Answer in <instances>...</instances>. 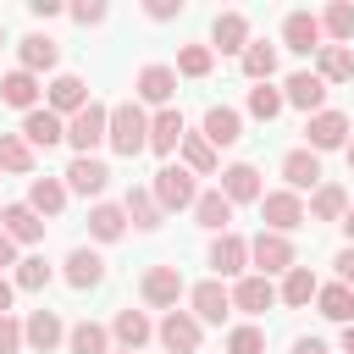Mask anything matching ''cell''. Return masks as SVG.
<instances>
[{
	"mask_svg": "<svg viewBox=\"0 0 354 354\" xmlns=\"http://www.w3.org/2000/svg\"><path fill=\"white\" fill-rule=\"evenodd\" d=\"M116 354H133V348H116Z\"/></svg>",
	"mask_w": 354,
	"mask_h": 354,
	"instance_id": "cell-57",
	"label": "cell"
},
{
	"mask_svg": "<svg viewBox=\"0 0 354 354\" xmlns=\"http://www.w3.org/2000/svg\"><path fill=\"white\" fill-rule=\"evenodd\" d=\"M343 144H348V116H343V111H315V116L304 122V149H310V155L343 149Z\"/></svg>",
	"mask_w": 354,
	"mask_h": 354,
	"instance_id": "cell-5",
	"label": "cell"
},
{
	"mask_svg": "<svg viewBox=\"0 0 354 354\" xmlns=\"http://www.w3.org/2000/svg\"><path fill=\"white\" fill-rule=\"evenodd\" d=\"M282 44H288L293 55H315V50H321V17L288 11V17H282Z\"/></svg>",
	"mask_w": 354,
	"mask_h": 354,
	"instance_id": "cell-14",
	"label": "cell"
},
{
	"mask_svg": "<svg viewBox=\"0 0 354 354\" xmlns=\"http://www.w3.org/2000/svg\"><path fill=\"white\" fill-rule=\"evenodd\" d=\"M282 177H288V194L321 188V155H310V149H288V155H282Z\"/></svg>",
	"mask_w": 354,
	"mask_h": 354,
	"instance_id": "cell-19",
	"label": "cell"
},
{
	"mask_svg": "<svg viewBox=\"0 0 354 354\" xmlns=\"http://www.w3.org/2000/svg\"><path fill=\"white\" fill-rule=\"evenodd\" d=\"M243 55L249 50V17L243 11H221L216 22H210V55Z\"/></svg>",
	"mask_w": 354,
	"mask_h": 354,
	"instance_id": "cell-9",
	"label": "cell"
},
{
	"mask_svg": "<svg viewBox=\"0 0 354 354\" xmlns=\"http://www.w3.org/2000/svg\"><path fill=\"white\" fill-rule=\"evenodd\" d=\"M260 216H266V232H293V227H304V199L299 194H288V188H277V194H260Z\"/></svg>",
	"mask_w": 354,
	"mask_h": 354,
	"instance_id": "cell-6",
	"label": "cell"
},
{
	"mask_svg": "<svg viewBox=\"0 0 354 354\" xmlns=\"http://www.w3.org/2000/svg\"><path fill=\"white\" fill-rule=\"evenodd\" d=\"M105 122H111V111H105L100 100H88L77 116H66V144H72L77 155H88L94 144H105Z\"/></svg>",
	"mask_w": 354,
	"mask_h": 354,
	"instance_id": "cell-4",
	"label": "cell"
},
{
	"mask_svg": "<svg viewBox=\"0 0 354 354\" xmlns=\"http://www.w3.org/2000/svg\"><path fill=\"white\" fill-rule=\"evenodd\" d=\"M88 232H94L100 243H116V238L127 232V210H122V205H105V199H100V205L88 210Z\"/></svg>",
	"mask_w": 354,
	"mask_h": 354,
	"instance_id": "cell-37",
	"label": "cell"
},
{
	"mask_svg": "<svg viewBox=\"0 0 354 354\" xmlns=\"http://www.w3.org/2000/svg\"><path fill=\"white\" fill-rule=\"evenodd\" d=\"M105 144L116 149V155H138V149H149V116H144V105L138 100H122V105H111V122H105Z\"/></svg>",
	"mask_w": 354,
	"mask_h": 354,
	"instance_id": "cell-1",
	"label": "cell"
},
{
	"mask_svg": "<svg viewBox=\"0 0 354 354\" xmlns=\"http://www.w3.org/2000/svg\"><path fill=\"white\" fill-rule=\"evenodd\" d=\"M138 293H144V304H155V310H177V299H183V271H177V266H149L144 282H138Z\"/></svg>",
	"mask_w": 354,
	"mask_h": 354,
	"instance_id": "cell-7",
	"label": "cell"
},
{
	"mask_svg": "<svg viewBox=\"0 0 354 354\" xmlns=\"http://www.w3.org/2000/svg\"><path fill=\"white\" fill-rule=\"evenodd\" d=\"M61 337H66V326H61V315H55V310H33V315L22 321V343H28V348H39V354H50Z\"/></svg>",
	"mask_w": 354,
	"mask_h": 354,
	"instance_id": "cell-22",
	"label": "cell"
},
{
	"mask_svg": "<svg viewBox=\"0 0 354 354\" xmlns=\"http://www.w3.org/2000/svg\"><path fill=\"white\" fill-rule=\"evenodd\" d=\"M221 194H227V205H249L266 188H260V171L249 160H232V166H221Z\"/></svg>",
	"mask_w": 354,
	"mask_h": 354,
	"instance_id": "cell-16",
	"label": "cell"
},
{
	"mask_svg": "<svg viewBox=\"0 0 354 354\" xmlns=\"http://www.w3.org/2000/svg\"><path fill=\"white\" fill-rule=\"evenodd\" d=\"M61 277H66V288L88 293V288H100V282H105V260H100L94 249H72V254H66V266H61Z\"/></svg>",
	"mask_w": 354,
	"mask_h": 354,
	"instance_id": "cell-17",
	"label": "cell"
},
{
	"mask_svg": "<svg viewBox=\"0 0 354 354\" xmlns=\"http://www.w3.org/2000/svg\"><path fill=\"white\" fill-rule=\"evenodd\" d=\"M315 77L321 83H348L354 77V50L348 44H321L315 50Z\"/></svg>",
	"mask_w": 354,
	"mask_h": 354,
	"instance_id": "cell-26",
	"label": "cell"
},
{
	"mask_svg": "<svg viewBox=\"0 0 354 354\" xmlns=\"http://www.w3.org/2000/svg\"><path fill=\"white\" fill-rule=\"evenodd\" d=\"M149 332H155V326H149L144 310H116V321H111V337H116L122 348H133V354L149 343Z\"/></svg>",
	"mask_w": 354,
	"mask_h": 354,
	"instance_id": "cell-31",
	"label": "cell"
},
{
	"mask_svg": "<svg viewBox=\"0 0 354 354\" xmlns=\"http://www.w3.org/2000/svg\"><path fill=\"white\" fill-rule=\"evenodd\" d=\"M17 61H22V72L39 77V72H50V66L61 61V44H55L50 33H28V39L17 44Z\"/></svg>",
	"mask_w": 354,
	"mask_h": 354,
	"instance_id": "cell-23",
	"label": "cell"
},
{
	"mask_svg": "<svg viewBox=\"0 0 354 354\" xmlns=\"http://www.w3.org/2000/svg\"><path fill=\"white\" fill-rule=\"evenodd\" d=\"M321 39H332V44H354V6H348V0H332V6H326V17H321Z\"/></svg>",
	"mask_w": 354,
	"mask_h": 354,
	"instance_id": "cell-40",
	"label": "cell"
},
{
	"mask_svg": "<svg viewBox=\"0 0 354 354\" xmlns=\"http://www.w3.org/2000/svg\"><path fill=\"white\" fill-rule=\"evenodd\" d=\"M315 271L310 266H293V271H282V288H277V304H288V310H304L310 299H315Z\"/></svg>",
	"mask_w": 354,
	"mask_h": 354,
	"instance_id": "cell-29",
	"label": "cell"
},
{
	"mask_svg": "<svg viewBox=\"0 0 354 354\" xmlns=\"http://www.w3.org/2000/svg\"><path fill=\"white\" fill-rule=\"evenodd\" d=\"M238 61H243V77H249V83H271V72H277V50H271L266 39H249V50H243Z\"/></svg>",
	"mask_w": 354,
	"mask_h": 354,
	"instance_id": "cell-39",
	"label": "cell"
},
{
	"mask_svg": "<svg viewBox=\"0 0 354 354\" xmlns=\"http://www.w3.org/2000/svg\"><path fill=\"white\" fill-rule=\"evenodd\" d=\"M210 266H216V282H221V277H238V271L249 266V243H243L238 232H216V243H210Z\"/></svg>",
	"mask_w": 354,
	"mask_h": 354,
	"instance_id": "cell-21",
	"label": "cell"
},
{
	"mask_svg": "<svg viewBox=\"0 0 354 354\" xmlns=\"http://www.w3.org/2000/svg\"><path fill=\"white\" fill-rule=\"evenodd\" d=\"M33 17H61V0H28Z\"/></svg>",
	"mask_w": 354,
	"mask_h": 354,
	"instance_id": "cell-50",
	"label": "cell"
},
{
	"mask_svg": "<svg viewBox=\"0 0 354 354\" xmlns=\"http://www.w3.org/2000/svg\"><path fill=\"white\" fill-rule=\"evenodd\" d=\"M0 100H6V105H17V111H39V77H33V72H22V66H17V72H6V77H0Z\"/></svg>",
	"mask_w": 354,
	"mask_h": 354,
	"instance_id": "cell-30",
	"label": "cell"
},
{
	"mask_svg": "<svg viewBox=\"0 0 354 354\" xmlns=\"http://www.w3.org/2000/svg\"><path fill=\"white\" fill-rule=\"evenodd\" d=\"M0 44H6V28H0Z\"/></svg>",
	"mask_w": 354,
	"mask_h": 354,
	"instance_id": "cell-58",
	"label": "cell"
},
{
	"mask_svg": "<svg viewBox=\"0 0 354 354\" xmlns=\"http://www.w3.org/2000/svg\"><path fill=\"white\" fill-rule=\"evenodd\" d=\"M332 266H337V282H343V288H354V249H337V260H332Z\"/></svg>",
	"mask_w": 354,
	"mask_h": 354,
	"instance_id": "cell-49",
	"label": "cell"
},
{
	"mask_svg": "<svg viewBox=\"0 0 354 354\" xmlns=\"http://www.w3.org/2000/svg\"><path fill=\"white\" fill-rule=\"evenodd\" d=\"M249 116H260V122L282 116V88H271V83H254V88H249Z\"/></svg>",
	"mask_w": 354,
	"mask_h": 354,
	"instance_id": "cell-44",
	"label": "cell"
},
{
	"mask_svg": "<svg viewBox=\"0 0 354 354\" xmlns=\"http://www.w3.org/2000/svg\"><path fill=\"white\" fill-rule=\"evenodd\" d=\"M105 183H111V166H105V160L72 155V166H66V188H72V194H105Z\"/></svg>",
	"mask_w": 354,
	"mask_h": 354,
	"instance_id": "cell-20",
	"label": "cell"
},
{
	"mask_svg": "<svg viewBox=\"0 0 354 354\" xmlns=\"http://www.w3.org/2000/svg\"><path fill=\"white\" fill-rule=\"evenodd\" d=\"M122 210H127V221H133V227H144V232H155V227H160V216H166V210L155 205V194H149V188H127Z\"/></svg>",
	"mask_w": 354,
	"mask_h": 354,
	"instance_id": "cell-36",
	"label": "cell"
},
{
	"mask_svg": "<svg viewBox=\"0 0 354 354\" xmlns=\"http://www.w3.org/2000/svg\"><path fill=\"white\" fill-rule=\"evenodd\" d=\"M6 266H17V243L0 232V271H6Z\"/></svg>",
	"mask_w": 354,
	"mask_h": 354,
	"instance_id": "cell-52",
	"label": "cell"
},
{
	"mask_svg": "<svg viewBox=\"0 0 354 354\" xmlns=\"http://www.w3.org/2000/svg\"><path fill=\"white\" fill-rule=\"evenodd\" d=\"M227 354H266V332L260 326H232L227 332Z\"/></svg>",
	"mask_w": 354,
	"mask_h": 354,
	"instance_id": "cell-45",
	"label": "cell"
},
{
	"mask_svg": "<svg viewBox=\"0 0 354 354\" xmlns=\"http://www.w3.org/2000/svg\"><path fill=\"white\" fill-rule=\"evenodd\" d=\"M188 304H194L188 315H194L199 326H221V321L232 315V293H227V288H221L216 277H210V282H199V288L188 293Z\"/></svg>",
	"mask_w": 354,
	"mask_h": 354,
	"instance_id": "cell-8",
	"label": "cell"
},
{
	"mask_svg": "<svg viewBox=\"0 0 354 354\" xmlns=\"http://www.w3.org/2000/svg\"><path fill=\"white\" fill-rule=\"evenodd\" d=\"M343 210H348V194H343L337 183H321V188L310 194V210H304V221H343Z\"/></svg>",
	"mask_w": 354,
	"mask_h": 354,
	"instance_id": "cell-33",
	"label": "cell"
},
{
	"mask_svg": "<svg viewBox=\"0 0 354 354\" xmlns=\"http://www.w3.org/2000/svg\"><path fill=\"white\" fill-rule=\"evenodd\" d=\"M22 138H28V149H50V144H61V138H66V122H61L50 105H39V111H28V116H22Z\"/></svg>",
	"mask_w": 354,
	"mask_h": 354,
	"instance_id": "cell-15",
	"label": "cell"
},
{
	"mask_svg": "<svg viewBox=\"0 0 354 354\" xmlns=\"http://www.w3.org/2000/svg\"><path fill=\"white\" fill-rule=\"evenodd\" d=\"M0 171L11 177H33V149L22 133H0Z\"/></svg>",
	"mask_w": 354,
	"mask_h": 354,
	"instance_id": "cell-38",
	"label": "cell"
},
{
	"mask_svg": "<svg viewBox=\"0 0 354 354\" xmlns=\"http://www.w3.org/2000/svg\"><path fill=\"white\" fill-rule=\"evenodd\" d=\"M28 210H33L39 221H44V216H61V210H66V183H61V177H33Z\"/></svg>",
	"mask_w": 354,
	"mask_h": 354,
	"instance_id": "cell-27",
	"label": "cell"
},
{
	"mask_svg": "<svg viewBox=\"0 0 354 354\" xmlns=\"http://www.w3.org/2000/svg\"><path fill=\"white\" fill-rule=\"evenodd\" d=\"M183 133H188V127H183V111H177V105H166V111L149 116V149H155V155H171V149L183 144Z\"/></svg>",
	"mask_w": 354,
	"mask_h": 354,
	"instance_id": "cell-25",
	"label": "cell"
},
{
	"mask_svg": "<svg viewBox=\"0 0 354 354\" xmlns=\"http://www.w3.org/2000/svg\"><path fill=\"white\" fill-rule=\"evenodd\" d=\"M293 354H326V343H321V337H299V343H293Z\"/></svg>",
	"mask_w": 354,
	"mask_h": 354,
	"instance_id": "cell-51",
	"label": "cell"
},
{
	"mask_svg": "<svg viewBox=\"0 0 354 354\" xmlns=\"http://www.w3.org/2000/svg\"><path fill=\"white\" fill-rule=\"evenodd\" d=\"M11 299H17V288H11L6 277H0V315H11Z\"/></svg>",
	"mask_w": 354,
	"mask_h": 354,
	"instance_id": "cell-53",
	"label": "cell"
},
{
	"mask_svg": "<svg viewBox=\"0 0 354 354\" xmlns=\"http://www.w3.org/2000/svg\"><path fill=\"white\" fill-rule=\"evenodd\" d=\"M227 293H232V310H243V315H266L277 304L271 277H238V288H227Z\"/></svg>",
	"mask_w": 354,
	"mask_h": 354,
	"instance_id": "cell-18",
	"label": "cell"
},
{
	"mask_svg": "<svg viewBox=\"0 0 354 354\" xmlns=\"http://www.w3.org/2000/svg\"><path fill=\"white\" fill-rule=\"evenodd\" d=\"M199 138H205L210 149H232V144L243 138V116H238L232 105H210V111H205V127H199Z\"/></svg>",
	"mask_w": 354,
	"mask_h": 354,
	"instance_id": "cell-12",
	"label": "cell"
},
{
	"mask_svg": "<svg viewBox=\"0 0 354 354\" xmlns=\"http://www.w3.org/2000/svg\"><path fill=\"white\" fill-rule=\"evenodd\" d=\"M149 194H155V205H160V210H194V199H199V188H194V171H188V166H160Z\"/></svg>",
	"mask_w": 354,
	"mask_h": 354,
	"instance_id": "cell-2",
	"label": "cell"
},
{
	"mask_svg": "<svg viewBox=\"0 0 354 354\" xmlns=\"http://www.w3.org/2000/svg\"><path fill=\"white\" fill-rule=\"evenodd\" d=\"M194 221H199L205 232H227V221H232V205H227V194H221V188L199 194V199H194Z\"/></svg>",
	"mask_w": 354,
	"mask_h": 354,
	"instance_id": "cell-34",
	"label": "cell"
},
{
	"mask_svg": "<svg viewBox=\"0 0 354 354\" xmlns=\"http://www.w3.org/2000/svg\"><path fill=\"white\" fill-rule=\"evenodd\" d=\"M315 304H321V315H326V321H337V326H348V321H354V288H343V282L315 288Z\"/></svg>",
	"mask_w": 354,
	"mask_h": 354,
	"instance_id": "cell-35",
	"label": "cell"
},
{
	"mask_svg": "<svg viewBox=\"0 0 354 354\" xmlns=\"http://www.w3.org/2000/svg\"><path fill=\"white\" fill-rule=\"evenodd\" d=\"M177 149H183V166H188L194 177H221V160H216V149H210L199 133H183Z\"/></svg>",
	"mask_w": 354,
	"mask_h": 354,
	"instance_id": "cell-32",
	"label": "cell"
},
{
	"mask_svg": "<svg viewBox=\"0 0 354 354\" xmlns=\"http://www.w3.org/2000/svg\"><path fill=\"white\" fill-rule=\"evenodd\" d=\"M50 282V266H44V254H28V260H17V277H11V288H22V293H39Z\"/></svg>",
	"mask_w": 354,
	"mask_h": 354,
	"instance_id": "cell-43",
	"label": "cell"
},
{
	"mask_svg": "<svg viewBox=\"0 0 354 354\" xmlns=\"http://www.w3.org/2000/svg\"><path fill=\"white\" fill-rule=\"evenodd\" d=\"M144 11H149L155 22H171V17H183V0H149Z\"/></svg>",
	"mask_w": 354,
	"mask_h": 354,
	"instance_id": "cell-48",
	"label": "cell"
},
{
	"mask_svg": "<svg viewBox=\"0 0 354 354\" xmlns=\"http://www.w3.org/2000/svg\"><path fill=\"white\" fill-rule=\"evenodd\" d=\"M282 105H293V111L315 116V111H326V83H321L315 72H293V77L282 83Z\"/></svg>",
	"mask_w": 354,
	"mask_h": 354,
	"instance_id": "cell-11",
	"label": "cell"
},
{
	"mask_svg": "<svg viewBox=\"0 0 354 354\" xmlns=\"http://www.w3.org/2000/svg\"><path fill=\"white\" fill-rule=\"evenodd\" d=\"M210 66H216V55H210V44H183L177 50V77H210Z\"/></svg>",
	"mask_w": 354,
	"mask_h": 354,
	"instance_id": "cell-42",
	"label": "cell"
},
{
	"mask_svg": "<svg viewBox=\"0 0 354 354\" xmlns=\"http://www.w3.org/2000/svg\"><path fill=\"white\" fill-rule=\"evenodd\" d=\"M111 11H105V0H77L72 6V22H83V28H100Z\"/></svg>",
	"mask_w": 354,
	"mask_h": 354,
	"instance_id": "cell-46",
	"label": "cell"
},
{
	"mask_svg": "<svg viewBox=\"0 0 354 354\" xmlns=\"http://www.w3.org/2000/svg\"><path fill=\"white\" fill-rule=\"evenodd\" d=\"M343 155H348V171H354V138H348V144H343Z\"/></svg>",
	"mask_w": 354,
	"mask_h": 354,
	"instance_id": "cell-56",
	"label": "cell"
},
{
	"mask_svg": "<svg viewBox=\"0 0 354 354\" xmlns=\"http://www.w3.org/2000/svg\"><path fill=\"white\" fill-rule=\"evenodd\" d=\"M155 337L171 348V354H199V321L188 310H166V321L155 326Z\"/></svg>",
	"mask_w": 354,
	"mask_h": 354,
	"instance_id": "cell-13",
	"label": "cell"
},
{
	"mask_svg": "<svg viewBox=\"0 0 354 354\" xmlns=\"http://www.w3.org/2000/svg\"><path fill=\"white\" fill-rule=\"evenodd\" d=\"M0 232H6L11 243H39V238H44V221H39L28 205H6V210H0Z\"/></svg>",
	"mask_w": 354,
	"mask_h": 354,
	"instance_id": "cell-28",
	"label": "cell"
},
{
	"mask_svg": "<svg viewBox=\"0 0 354 354\" xmlns=\"http://www.w3.org/2000/svg\"><path fill=\"white\" fill-rule=\"evenodd\" d=\"M133 94L144 100V105H171V94H177V72L166 66V61H149L144 72H138V83H133Z\"/></svg>",
	"mask_w": 354,
	"mask_h": 354,
	"instance_id": "cell-10",
	"label": "cell"
},
{
	"mask_svg": "<svg viewBox=\"0 0 354 354\" xmlns=\"http://www.w3.org/2000/svg\"><path fill=\"white\" fill-rule=\"evenodd\" d=\"M337 227H343V238H348V249H354V205L343 210V221H337Z\"/></svg>",
	"mask_w": 354,
	"mask_h": 354,
	"instance_id": "cell-54",
	"label": "cell"
},
{
	"mask_svg": "<svg viewBox=\"0 0 354 354\" xmlns=\"http://www.w3.org/2000/svg\"><path fill=\"white\" fill-rule=\"evenodd\" d=\"M343 354H354V321L343 326Z\"/></svg>",
	"mask_w": 354,
	"mask_h": 354,
	"instance_id": "cell-55",
	"label": "cell"
},
{
	"mask_svg": "<svg viewBox=\"0 0 354 354\" xmlns=\"http://www.w3.org/2000/svg\"><path fill=\"white\" fill-rule=\"evenodd\" d=\"M83 105H88V83H83L77 72H61V77L50 83V111H55V116H77Z\"/></svg>",
	"mask_w": 354,
	"mask_h": 354,
	"instance_id": "cell-24",
	"label": "cell"
},
{
	"mask_svg": "<svg viewBox=\"0 0 354 354\" xmlns=\"http://www.w3.org/2000/svg\"><path fill=\"white\" fill-rule=\"evenodd\" d=\"M66 348H72V354H111V332H105L100 321H77V326L66 332Z\"/></svg>",
	"mask_w": 354,
	"mask_h": 354,
	"instance_id": "cell-41",
	"label": "cell"
},
{
	"mask_svg": "<svg viewBox=\"0 0 354 354\" xmlns=\"http://www.w3.org/2000/svg\"><path fill=\"white\" fill-rule=\"evenodd\" d=\"M249 260H254V277H277V271H293V266H299V254H293V243H288L282 232L249 238Z\"/></svg>",
	"mask_w": 354,
	"mask_h": 354,
	"instance_id": "cell-3",
	"label": "cell"
},
{
	"mask_svg": "<svg viewBox=\"0 0 354 354\" xmlns=\"http://www.w3.org/2000/svg\"><path fill=\"white\" fill-rule=\"evenodd\" d=\"M17 348H22V321L0 315V354H17Z\"/></svg>",
	"mask_w": 354,
	"mask_h": 354,
	"instance_id": "cell-47",
	"label": "cell"
}]
</instances>
